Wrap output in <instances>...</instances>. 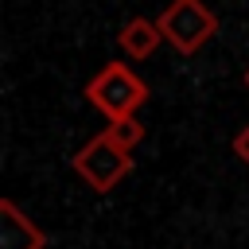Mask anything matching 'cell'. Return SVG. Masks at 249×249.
<instances>
[{
	"label": "cell",
	"instance_id": "obj_1",
	"mask_svg": "<svg viewBox=\"0 0 249 249\" xmlns=\"http://www.w3.org/2000/svg\"><path fill=\"white\" fill-rule=\"evenodd\" d=\"M86 101L109 121H124V117H136V109L148 101V86L124 62H105L86 82Z\"/></svg>",
	"mask_w": 249,
	"mask_h": 249
},
{
	"label": "cell",
	"instance_id": "obj_2",
	"mask_svg": "<svg viewBox=\"0 0 249 249\" xmlns=\"http://www.w3.org/2000/svg\"><path fill=\"white\" fill-rule=\"evenodd\" d=\"M70 167L78 171V179L93 191H113L128 171H132V152H124L121 144L109 140V132H97L93 140H86L74 156H70Z\"/></svg>",
	"mask_w": 249,
	"mask_h": 249
},
{
	"label": "cell",
	"instance_id": "obj_3",
	"mask_svg": "<svg viewBox=\"0 0 249 249\" xmlns=\"http://www.w3.org/2000/svg\"><path fill=\"white\" fill-rule=\"evenodd\" d=\"M160 31L163 39L179 51V54H198L210 35L218 31V16L202 4V0H171L163 12H160Z\"/></svg>",
	"mask_w": 249,
	"mask_h": 249
},
{
	"label": "cell",
	"instance_id": "obj_4",
	"mask_svg": "<svg viewBox=\"0 0 249 249\" xmlns=\"http://www.w3.org/2000/svg\"><path fill=\"white\" fill-rule=\"evenodd\" d=\"M0 249H47V233L12 198H0Z\"/></svg>",
	"mask_w": 249,
	"mask_h": 249
},
{
	"label": "cell",
	"instance_id": "obj_5",
	"mask_svg": "<svg viewBox=\"0 0 249 249\" xmlns=\"http://www.w3.org/2000/svg\"><path fill=\"white\" fill-rule=\"evenodd\" d=\"M117 43H121V51H124L128 58H148V54H156V47L163 43V31H160L156 19L132 16V19L117 31Z\"/></svg>",
	"mask_w": 249,
	"mask_h": 249
},
{
	"label": "cell",
	"instance_id": "obj_6",
	"mask_svg": "<svg viewBox=\"0 0 249 249\" xmlns=\"http://www.w3.org/2000/svg\"><path fill=\"white\" fill-rule=\"evenodd\" d=\"M105 132H109V140H113V144H121L124 152H132V148L144 140V124H140L136 117H124V121H109V124H105Z\"/></svg>",
	"mask_w": 249,
	"mask_h": 249
},
{
	"label": "cell",
	"instance_id": "obj_7",
	"mask_svg": "<svg viewBox=\"0 0 249 249\" xmlns=\"http://www.w3.org/2000/svg\"><path fill=\"white\" fill-rule=\"evenodd\" d=\"M233 156H237V160L249 167V124H245V128L233 136Z\"/></svg>",
	"mask_w": 249,
	"mask_h": 249
},
{
	"label": "cell",
	"instance_id": "obj_8",
	"mask_svg": "<svg viewBox=\"0 0 249 249\" xmlns=\"http://www.w3.org/2000/svg\"><path fill=\"white\" fill-rule=\"evenodd\" d=\"M245 86H249V70H245Z\"/></svg>",
	"mask_w": 249,
	"mask_h": 249
}]
</instances>
